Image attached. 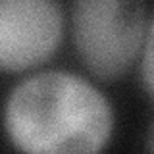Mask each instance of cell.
<instances>
[{
    "label": "cell",
    "instance_id": "2",
    "mask_svg": "<svg viewBox=\"0 0 154 154\" xmlns=\"http://www.w3.org/2000/svg\"><path fill=\"white\" fill-rule=\"evenodd\" d=\"M144 6L119 0H83L73 4V38L79 56L102 79L123 73L139 50Z\"/></svg>",
    "mask_w": 154,
    "mask_h": 154
},
{
    "label": "cell",
    "instance_id": "1",
    "mask_svg": "<svg viewBox=\"0 0 154 154\" xmlns=\"http://www.w3.org/2000/svg\"><path fill=\"white\" fill-rule=\"evenodd\" d=\"M6 129L25 154H96L112 131V110L85 79L45 71L12 91Z\"/></svg>",
    "mask_w": 154,
    "mask_h": 154
},
{
    "label": "cell",
    "instance_id": "4",
    "mask_svg": "<svg viewBox=\"0 0 154 154\" xmlns=\"http://www.w3.org/2000/svg\"><path fill=\"white\" fill-rule=\"evenodd\" d=\"M143 75L146 85L150 87V91L154 93V23L150 27L146 38V46H144V56H143Z\"/></svg>",
    "mask_w": 154,
    "mask_h": 154
},
{
    "label": "cell",
    "instance_id": "3",
    "mask_svg": "<svg viewBox=\"0 0 154 154\" xmlns=\"http://www.w3.org/2000/svg\"><path fill=\"white\" fill-rule=\"evenodd\" d=\"M62 35V12L48 0L0 2V64L19 71L52 54Z\"/></svg>",
    "mask_w": 154,
    "mask_h": 154
},
{
    "label": "cell",
    "instance_id": "5",
    "mask_svg": "<svg viewBox=\"0 0 154 154\" xmlns=\"http://www.w3.org/2000/svg\"><path fill=\"white\" fill-rule=\"evenodd\" d=\"M150 146H152V152H154V127H152V133H150Z\"/></svg>",
    "mask_w": 154,
    "mask_h": 154
}]
</instances>
